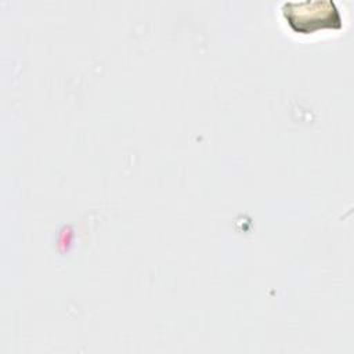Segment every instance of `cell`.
<instances>
[{"instance_id": "1", "label": "cell", "mask_w": 354, "mask_h": 354, "mask_svg": "<svg viewBox=\"0 0 354 354\" xmlns=\"http://www.w3.org/2000/svg\"><path fill=\"white\" fill-rule=\"evenodd\" d=\"M283 18L292 30L297 33H313L318 29H340L342 14L332 0L285 1L281 6Z\"/></svg>"}]
</instances>
